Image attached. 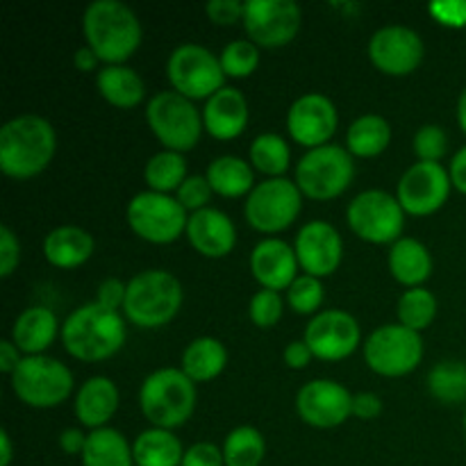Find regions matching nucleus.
Instances as JSON below:
<instances>
[{"instance_id": "obj_23", "label": "nucleus", "mask_w": 466, "mask_h": 466, "mask_svg": "<svg viewBox=\"0 0 466 466\" xmlns=\"http://www.w3.org/2000/svg\"><path fill=\"white\" fill-rule=\"evenodd\" d=\"M203 126L209 137L218 141H232L244 135L250 121L248 100L237 86H223L221 91L205 100Z\"/></svg>"}, {"instance_id": "obj_6", "label": "nucleus", "mask_w": 466, "mask_h": 466, "mask_svg": "<svg viewBox=\"0 0 466 466\" xmlns=\"http://www.w3.org/2000/svg\"><path fill=\"white\" fill-rule=\"evenodd\" d=\"M355 157L346 146L326 144L308 150L294 168V182L300 194L317 203L335 200L353 185Z\"/></svg>"}, {"instance_id": "obj_12", "label": "nucleus", "mask_w": 466, "mask_h": 466, "mask_svg": "<svg viewBox=\"0 0 466 466\" xmlns=\"http://www.w3.org/2000/svg\"><path fill=\"white\" fill-rule=\"evenodd\" d=\"M423 360V337L400 323L376 328L364 341V362L382 378H403Z\"/></svg>"}, {"instance_id": "obj_51", "label": "nucleus", "mask_w": 466, "mask_h": 466, "mask_svg": "<svg viewBox=\"0 0 466 466\" xmlns=\"http://www.w3.org/2000/svg\"><path fill=\"white\" fill-rule=\"evenodd\" d=\"M86 440H89V435L82 432L80 428H66V431L59 432V449L66 455H80L82 458L86 449Z\"/></svg>"}, {"instance_id": "obj_41", "label": "nucleus", "mask_w": 466, "mask_h": 466, "mask_svg": "<svg viewBox=\"0 0 466 466\" xmlns=\"http://www.w3.org/2000/svg\"><path fill=\"white\" fill-rule=\"evenodd\" d=\"M282 312H285V299L280 296V291L271 289H259L255 291L253 299L248 303V319L255 328H276L280 323Z\"/></svg>"}, {"instance_id": "obj_10", "label": "nucleus", "mask_w": 466, "mask_h": 466, "mask_svg": "<svg viewBox=\"0 0 466 466\" xmlns=\"http://www.w3.org/2000/svg\"><path fill=\"white\" fill-rule=\"evenodd\" d=\"M299 185L289 177H267L258 182L244 205V217L253 230L262 235H278L296 223L303 209Z\"/></svg>"}, {"instance_id": "obj_40", "label": "nucleus", "mask_w": 466, "mask_h": 466, "mask_svg": "<svg viewBox=\"0 0 466 466\" xmlns=\"http://www.w3.org/2000/svg\"><path fill=\"white\" fill-rule=\"evenodd\" d=\"M287 294V305L294 309L296 314H303V317H317L321 312V305L326 294H323V282L321 278L308 276V273H300L294 282H291Z\"/></svg>"}, {"instance_id": "obj_25", "label": "nucleus", "mask_w": 466, "mask_h": 466, "mask_svg": "<svg viewBox=\"0 0 466 466\" xmlns=\"http://www.w3.org/2000/svg\"><path fill=\"white\" fill-rule=\"evenodd\" d=\"M57 337H62V326L53 309L46 305H32L16 317L9 339L25 358H32V355H46Z\"/></svg>"}, {"instance_id": "obj_33", "label": "nucleus", "mask_w": 466, "mask_h": 466, "mask_svg": "<svg viewBox=\"0 0 466 466\" xmlns=\"http://www.w3.org/2000/svg\"><path fill=\"white\" fill-rule=\"evenodd\" d=\"M82 466H135L132 444L116 428H100L89 432Z\"/></svg>"}, {"instance_id": "obj_36", "label": "nucleus", "mask_w": 466, "mask_h": 466, "mask_svg": "<svg viewBox=\"0 0 466 466\" xmlns=\"http://www.w3.org/2000/svg\"><path fill=\"white\" fill-rule=\"evenodd\" d=\"M440 312V303L437 296L426 287H414V289H405L400 294L399 303H396V317H399L400 326L410 328V330L419 332L432 326Z\"/></svg>"}, {"instance_id": "obj_38", "label": "nucleus", "mask_w": 466, "mask_h": 466, "mask_svg": "<svg viewBox=\"0 0 466 466\" xmlns=\"http://www.w3.org/2000/svg\"><path fill=\"white\" fill-rule=\"evenodd\" d=\"M428 391L444 405L466 403V364L444 360L428 371Z\"/></svg>"}, {"instance_id": "obj_17", "label": "nucleus", "mask_w": 466, "mask_h": 466, "mask_svg": "<svg viewBox=\"0 0 466 466\" xmlns=\"http://www.w3.org/2000/svg\"><path fill=\"white\" fill-rule=\"evenodd\" d=\"M296 412L300 421L319 431L339 428L353 417V394L341 382L317 378L296 394Z\"/></svg>"}, {"instance_id": "obj_56", "label": "nucleus", "mask_w": 466, "mask_h": 466, "mask_svg": "<svg viewBox=\"0 0 466 466\" xmlns=\"http://www.w3.org/2000/svg\"><path fill=\"white\" fill-rule=\"evenodd\" d=\"M458 123H460V127H462V132L466 135V86H464L462 94H460V98H458Z\"/></svg>"}, {"instance_id": "obj_30", "label": "nucleus", "mask_w": 466, "mask_h": 466, "mask_svg": "<svg viewBox=\"0 0 466 466\" xmlns=\"http://www.w3.org/2000/svg\"><path fill=\"white\" fill-rule=\"evenodd\" d=\"M209 187L221 198H248L255 189V168L248 159H241L237 155H221L212 159L205 171Z\"/></svg>"}, {"instance_id": "obj_28", "label": "nucleus", "mask_w": 466, "mask_h": 466, "mask_svg": "<svg viewBox=\"0 0 466 466\" xmlns=\"http://www.w3.org/2000/svg\"><path fill=\"white\" fill-rule=\"evenodd\" d=\"M96 89L105 103L116 109H135L144 103L146 85L127 64H109L96 73Z\"/></svg>"}, {"instance_id": "obj_1", "label": "nucleus", "mask_w": 466, "mask_h": 466, "mask_svg": "<svg viewBox=\"0 0 466 466\" xmlns=\"http://www.w3.org/2000/svg\"><path fill=\"white\" fill-rule=\"evenodd\" d=\"M57 153V135L48 118L36 114L14 116L0 127V171L12 180L41 176Z\"/></svg>"}, {"instance_id": "obj_3", "label": "nucleus", "mask_w": 466, "mask_h": 466, "mask_svg": "<svg viewBox=\"0 0 466 466\" xmlns=\"http://www.w3.org/2000/svg\"><path fill=\"white\" fill-rule=\"evenodd\" d=\"M64 350L77 362H105L123 349L127 339L126 317L121 312L85 303L62 323Z\"/></svg>"}, {"instance_id": "obj_8", "label": "nucleus", "mask_w": 466, "mask_h": 466, "mask_svg": "<svg viewBox=\"0 0 466 466\" xmlns=\"http://www.w3.org/2000/svg\"><path fill=\"white\" fill-rule=\"evenodd\" d=\"M9 385L23 405L35 410H53L66 403L76 387L73 371L59 360L48 355L23 358L16 371L9 376Z\"/></svg>"}, {"instance_id": "obj_24", "label": "nucleus", "mask_w": 466, "mask_h": 466, "mask_svg": "<svg viewBox=\"0 0 466 466\" xmlns=\"http://www.w3.org/2000/svg\"><path fill=\"white\" fill-rule=\"evenodd\" d=\"M118 400H121V394L112 378L91 376L89 380L77 387L73 410H76L77 421L94 432L100 428H109L107 423L116 414Z\"/></svg>"}, {"instance_id": "obj_4", "label": "nucleus", "mask_w": 466, "mask_h": 466, "mask_svg": "<svg viewBox=\"0 0 466 466\" xmlns=\"http://www.w3.org/2000/svg\"><path fill=\"white\" fill-rule=\"evenodd\" d=\"M185 303L182 282L167 268H146L127 280L123 317L144 330L168 326Z\"/></svg>"}, {"instance_id": "obj_54", "label": "nucleus", "mask_w": 466, "mask_h": 466, "mask_svg": "<svg viewBox=\"0 0 466 466\" xmlns=\"http://www.w3.org/2000/svg\"><path fill=\"white\" fill-rule=\"evenodd\" d=\"M98 64H100L98 55H96L89 46H82V48H77L76 55H73V66H76L80 73L96 71Z\"/></svg>"}, {"instance_id": "obj_18", "label": "nucleus", "mask_w": 466, "mask_h": 466, "mask_svg": "<svg viewBox=\"0 0 466 466\" xmlns=\"http://www.w3.org/2000/svg\"><path fill=\"white\" fill-rule=\"evenodd\" d=\"M426 57V46L417 30L408 25H385L369 39V59L390 77L412 76Z\"/></svg>"}, {"instance_id": "obj_46", "label": "nucleus", "mask_w": 466, "mask_h": 466, "mask_svg": "<svg viewBox=\"0 0 466 466\" xmlns=\"http://www.w3.org/2000/svg\"><path fill=\"white\" fill-rule=\"evenodd\" d=\"M21 264V244L9 226H0V278H9Z\"/></svg>"}, {"instance_id": "obj_16", "label": "nucleus", "mask_w": 466, "mask_h": 466, "mask_svg": "<svg viewBox=\"0 0 466 466\" xmlns=\"http://www.w3.org/2000/svg\"><path fill=\"white\" fill-rule=\"evenodd\" d=\"M451 176L449 168L435 162H417L400 176L396 185V198L410 217H431L440 212L449 200Z\"/></svg>"}, {"instance_id": "obj_47", "label": "nucleus", "mask_w": 466, "mask_h": 466, "mask_svg": "<svg viewBox=\"0 0 466 466\" xmlns=\"http://www.w3.org/2000/svg\"><path fill=\"white\" fill-rule=\"evenodd\" d=\"M127 296V282L118 280V278H105L96 291V303L105 309L123 314V305H126Z\"/></svg>"}, {"instance_id": "obj_52", "label": "nucleus", "mask_w": 466, "mask_h": 466, "mask_svg": "<svg viewBox=\"0 0 466 466\" xmlns=\"http://www.w3.org/2000/svg\"><path fill=\"white\" fill-rule=\"evenodd\" d=\"M23 358H25V355L16 349V344H14L12 339L0 341V371H3L5 376H12L18 369V364L23 362Z\"/></svg>"}, {"instance_id": "obj_35", "label": "nucleus", "mask_w": 466, "mask_h": 466, "mask_svg": "<svg viewBox=\"0 0 466 466\" xmlns=\"http://www.w3.org/2000/svg\"><path fill=\"white\" fill-rule=\"evenodd\" d=\"M187 177V159L176 150H159L144 167L146 187L157 194H176Z\"/></svg>"}, {"instance_id": "obj_48", "label": "nucleus", "mask_w": 466, "mask_h": 466, "mask_svg": "<svg viewBox=\"0 0 466 466\" xmlns=\"http://www.w3.org/2000/svg\"><path fill=\"white\" fill-rule=\"evenodd\" d=\"M182 466H226L223 449L212 441H196L185 451Z\"/></svg>"}, {"instance_id": "obj_22", "label": "nucleus", "mask_w": 466, "mask_h": 466, "mask_svg": "<svg viewBox=\"0 0 466 466\" xmlns=\"http://www.w3.org/2000/svg\"><path fill=\"white\" fill-rule=\"evenodd\" d=\"M187 239L191 248L208 259H221L235 250L237 228L226 212L217 208H205L189 214L187 221Z\"/></svg>"}, {"instance_id": "obj_27", "label": "nucleus", "mask_w": 466, "mask_h": 466, "mask_svg": "<svg viewBox=\"0 0 466 466\" xmlns=\"http://www.w3.org/2000/svg\"><path fill=\"white\" fill-rule=\"evenodd\" d=\"M390 273L399 285L405 289L423 287V282L432 276V255L426 244L412 237H400L396 244H391L390 258Z\"/></svg>"}, {"instance_id": "obj_39", "label": "nucleus", "mask_w": 466, "mask_h": 466, "mask_svg": "<svg viewBox=\"0 0 466 466\" xmlns=\"http://www.w3.org/2000/svg\"><path fill=\"white\" fill-rule=\"evenodd\" d=\"M218 59H221V68L226 77L246 80V77H250L258 71L259 48L250 39H235L223 46Z\"/></svg>"}, {"instance_id": "obj_49", "label": "nucleus", "mask_w": 466, "mask_h": 466, "mask_svg": "<svg viewBox=\"0 0 466 466\" xmlns=\"http://www.w3.org/2000/svg\"><path fill=\"white\" fill-rule=\"evenodd\" d=\"M385 410L382 399L376 391H358L353 394V417L362 419V421H373L378 419Z\"/></svg>"}, {"instance_id": "obj_53", "label": "nucleus", "mask_w": 466, "mask_h": 466, "mask_svg": "<svg viewBox=\"0 0 466 466\" xmlns=\"http://www.w3.org/2000/svg\"><path fill=\"white\" fill-rule=\"evenodd\" d=\"M449 176L453 189H458L460 194L466 196V146H462V148L453 155V159H451Z\"/></svg>"}, {"instance_id": "obj_13", "label": "nucleus", "mask_w": 466, "mask_h": 466, "mask_svg": "<svg viewBox=\"0 0 466 466\" xmlns=\"http://www.w3.org/2000/svg\"><path fill=\"white\" fill-rule=\"evenodd\" d=\"M167 76L171 89L189 100H208L226 86L221 59L200 44H182L168 55Z\"/></svg>"}, {"instance_id": "obj_44", "label": "nucleus", "mask_w": 466, "mask_h": 466, "mask_svg": "<svg viewBox=\"0 0 466 466\" xmlns=\"http://www.w3.org/2000/svg\"><path fill=\"white\" fill-rule=\"evenodd\" d=\"M432 21L444 27L462 30L466 27V0H435L428 5Z\"/></svg>"}, {"instance_id": "obj_50", "label": "nucleus", "mask_w": 466, "mask_h": 466, "mask_svg": "<svg viewBox=\"0 0 466 466\" xmlns=\"http://www.w3.org/2000/svg\"><path fill=\"white\" fill-rule=\"evenodd\" d=\"M282 360H285L287 367L294 369V371H303V369H308V364L312 362L314 355L312 350H309V346L305 344V339H296L285 346V350H282Z\"/></svg>"}, {"instance_id": "obj_5", "label": "nucleus", "mask_w": 466, "mask_h": 466, "mask_svg": "<svg viewBox=\"0 0 466 466\" xmlns=\"http://www.w3.org/2000/svg\"><path fill=\"white\" fill-rule=\"evenodd\" d=\"M196 382L182 369H157L144 378L139 387V410L153 428L176 431L196 412Z\"/></svg>"}, {"instance_id": "obj_26", "label": "nucleus", "mask_w": 466, "mask_h": 466, "mask_svg": "<svg viewBox=\"0 0 466 466\" xmlns=\"http://www.w3.org/2000/svg\"><path fill=\"white\" fill-rule=\"evenodd\" d=\"M94 235L80 226H57L44 237L46 262L62 271L80 268L94 258Z\"/></svg>"}, {"instance_id": "obj_55", "label": "nucleus", "mask_w": 466, "mask_h": 466, "mask_svg": "<svg viewBox=\"0 0 466 466\" xmlns=\"http://www.w3.org/2000/svg\"><path fill=\"white\" fill-rule=\"evenodd\" d=\"M14 460V444L7 431H0V466H9Z\"/></svg>"}, {"instance_id": "obj_9", "label": "nucleus", "mask_w": 466, "mask_h": 466, "mask_svg": "<svg viewBox=\"0 0 466 466\" xmlns=\"http://www.w3.org/2000/svg\"><path fill=\"white\" fill-rule=\"evenodd\" d=\"M126 221L139 239L155 246H168L176 244L187 232L189 212L177 203L176 196L146 189L130 198Z\"/></svg>"}, {"instance_id": "obj_19", "label": "nucleus", "mask_w": 466, "mask_h": 466, "mask_svg": "<svg viewBox=\"0 0 466 466\" xmlns=\"http://www.w3.org/2000/svg\"><path fill=\"white\" fill-rule=\"evenodd\" d=\"M337 126H339L337 105L319 91L299 96L287 112V132L291 141L308 150L330 144Z\"/></svg>"}, {"instance_id": "obj_42", "label": "nucleus", "mask_w": 466, "mask_h": 466, "mask_svg": "<svg viewBox=\"0 0 466 466\" xmlns=\"http://www.w3.org/2000/svg\"><path fill=\"white\" fill-rule=\"evenodd\" d=\"M412 150L417 155V162L440 164L446 150H449V135L437 123H426V126H421L414 132Z\"/></svg>"}, {"instance_id": "obj_57", "label": "nucleus", "mask_w": 466, "mask_h": 466, "mask_svg": "<svg viewBox=\"0 0 466 466\" xmlns=\"http://www.w3.org/2000/svg\"><path fill=\"white\" fill-rule=\"evenodd\" d=\"M464 435H466V412H464Z\"/></svg>"}, {"instance_id": "obj_11", "label": "nucleus", "mask_w": 466, "mask_h": 466, "mask_svg": "<svg viewBox=\"0 0 466 466\" xmlns=\"http://www.w3.org/2000/svg\"><path fill=\"white\" fill-rule=\"evenodd\" d=\"M405 217L396 194L367 189L355 196L346 208V221L355 237L373 246L396 244L403 237Z\"/></svg>"}, {"instance_id": "obj_7", "label": "nucleus", "mask_w": 466, "mask_h": 466, "mask_svg": "<svg viewBox=\"0 0 466 466\" xmlns=\"http://www.w3.org/2000/svg\"><path fill=\"white\" fill-rule=\"evenodd\" d=\"M146 123L164 150L189 153L205 132L203 112L177 91H159L146 105Z\"/></svg>"}, {"instance_id": "obj_45", "label": "nucleus", "mask_w": 466, "mask_h": 466, "mask_svg": "<svg viewBox=\"0 0 466 466\" xmlns=\"http://www.w3.org/2000/svg\"><path fill=\"white\" fill-rule=\"evenodd\" d=\"M205 12L214 25L230 27L237 23H244L246 3H241V0H209L205 5Z\"/></svg>"}, {"instance_id": "obj_15", "label": "nucleus", "mask_w": 466, "mask_h": 466, "mask_svg": "<svg viewBox=\"0 0 466 466\" xmlns=\"http://www.w3.org/2000/svg\"><path fill=\"white\" fill-rule=\"evenodd\" d=\"M303 339L312 350L314 360L341 362L360 349L362 328L358 319L344 309H321L305 326Z\"/></svg>"}, {"instance_id": "obj_2", "label": "nucleus", "mask_w": 466, "mask_h": 466, "mask_svg": "<svg viewBox=\"0 0 466 466\" xmlns=\"http://www.w3.org/2000/svg\"><path fill=\"white\" fill-rule=\"evenodd\" d=\"M82 35L103 66L126 64L139 50L144 27L135 9L121 0H94L82 14Z\"/></svg>"}, {"instance_id": "obj_31", "label": "nucleus", "mask_w": 466, "mask_h": 466, "mask_svg": "<svg viewBox=\"0 0 466 466\" xmlns=\"http://www.w3.org/2000/svg\"><path fill=\"white\" fill-rule=\"evenodd\" d=\"M185 451L180 437L164 428L150 426L132 441L135 466H182Z\"/></svg>"}, {"instance_id": "obj_20", "label": "nucleus", "mask_w": 466, "mask_h": 466, "mask_svg": "<svg viewBox=\"0 0 466 466\" xmlns=\"http://www.w3.org/2000/svg\"><path fill=\"white\" fill-rule=\"evenodd\" d=\"M300 271L314 278H328L341 267L344 239L339 230L328 221H308L294 239Z\"/></svg>"}, {"instance_id": "obj_32", "label": "nucleus", "mask_w": 466, "mask_h": 466, "mask_svg": "<svg viewBox=\"0 0 466 466\" xmlns=\"http://www.w3.org/2000/svg\"><path fill=\"white\" fill-rule=\"evenodd\" d=\"M391 144V126L380 114H362L346 132V150L353 157L373 159L385 153Z\"/></svg>"}, {"instance_id": "obj_21", "label": "nucleus", "mask_w": 466, "mask_h": 466, "mask_svg": "<svg viewBox=\"0 0 466 466\" xmlns=\"http://www.w3.org/2000/svg\"><path fill=\"white\" fill-rule=\"evenodd\" d=\"M248 267L259 289L287 291L291 282L300 276L294 246L278 237H267L255 244V248L250 250Z\"/></svg>"}, {"instance_id": "obj_34", "label": "nucleus", "mask_w": 466, "mask_h": 466, "mask_svg": "<svg viewBox=\"0 0 466 466\" xmlns=\"http://www.w3.org/2000/svg\"><path fill=\"white\" fill-rule=\"evenodd\" d=\"M250 167L267 177H285L291 167V148L285 137L276 132H262L253 139L248 150Z\"/></svg>"}, {"instance_id": "obj_43", "label": "nucleus", "mask_w": 466, "mask_h": 466, "mask_svg": "<svg viewBox=\"0 0 466 466\" xmlns=\"http://www.w3.org/2000/svg\"><path fill=\"white\" fill-rule=\"evenodd\" d=\"M214 191L209 187L208 177L205 176H189L182 182L180 189L176 191V198L182 208L189 214L200 212V209L209 208V200H212Z\"/></svg>"}, {"instance_id": "obj_37", "label": "nucleus", "mask_w": 466, "mask_h": 466, "mask_svg": "<svg viewBox=\"0 0 466 466\" xmlns=\"http://www.w3.org/2000/svg\"><path fill=\"white\" fill-rule=\"evenodd\" d=\"M221 449L226 466H259L267 455V441L258 428L237 426L228 432Z\"/></svg>"}, {"instance_id": "obj_29", "label": "nucleus", "mask_w": 466, "mask_h": 466, "mask_svg": "<svg viewBox=\"0 0 466 466\" xmlns=\"http://www.w3.org/2000/svg\"><path fill=\"white\" fill-rule=\"evenodd\" d=\"M228 367V349L217 337H196L182 350L180 369L189 380L196 385L212 382L226 371Z\"/></svg>"}, {"instance_id": "obj_14", "label": "nucleus", "mask_w": 466, "mask_h": 466, "mask_svg": "<svg viewBox=\"0 0 466 466\" xmlns=\"http://www.w3.org/2000/svg\"><path fill=\"white\" fill-rule=\"evenodd\" d=\"M303 23L300 5L294 0H246V39L258 48H282L296 39Z\"/></svg>"}]
</instances>
